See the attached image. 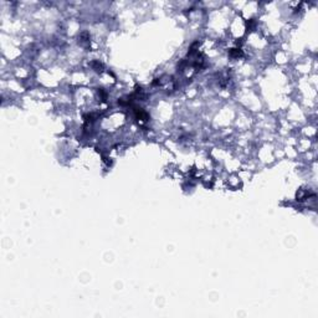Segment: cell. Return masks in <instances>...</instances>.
<instances>
[{
	"instance_id": "obj_1",
	"label": "cell",
	"mask_w": 318,
	"mask_h": 318,
	"mask_svg": "<svg viewBox=\"0 0 318 318\" xmlns=\"http://www.w3.org/2000/svg\"><path fill=\"white\" fill-rule=\"evenodd\" d=\"M229 55L231 57H240V56H242V51L240 49H231L229 51Z\"/></svg>"
}]
</instances>
